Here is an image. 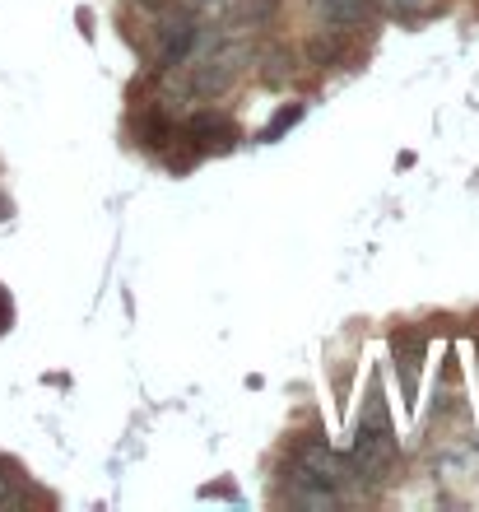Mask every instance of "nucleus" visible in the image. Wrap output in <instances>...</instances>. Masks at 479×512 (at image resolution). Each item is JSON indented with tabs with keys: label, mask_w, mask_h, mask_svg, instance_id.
Returning <instances> with one entry per match:
<instances>
[{
	"label": "nucleus",
	"mask_w": 479,
	"mask_h": 512,
	"mask_svg": "<svg viewBox=\"0 0 479 512\" xmlns=\"http://www.w3.org/2000/svg\"><path fill=\"white\" fill-rule=\"evenodd\" d=\"M247 47H238V42H228V47H219V52H210L205 61H196V66H182V89H191L196 98H219L228 89V84L242 75V66H247Z\"/></svg>",
	"instance_id": "nucleus-1"
},
{
	"label": "nucleus",
	"mask_w": 479,
	"mask_h": 512,
	"mask_svg": "<svg viewBox=\"0 0 479 512\" xmlns=\"http://www.w3.org/2000/svg\"><path fill=\"white\" fill-rule=\"evenodd\" d=\"M154 33H159V42H154V70H177L200 38L196 14L177 10V5H168V10L159 14V28H154Z\"/></svg>",
	"instance_id": "nucleus-2"
},
{
	"label": "nucleus",
	"mask_w": 479,
	"mask_h": 512,
	"mask_svg": "<svg viewBox=\"0 0 479 512\" xmlns=\"http://www.w3.org/2000/svg\"><path fill=\"white\" fill-rule=\"evenodd\" d=\"M396 466V438L391 429H373V424H359L354 429V475H368V480H386Z\"/></svg>",
	"instance_id": "nucleus-3"
},
{
	"label": "nucleus",
	"mask_w": 479,
	"mask_h": 512,
	"mask_svg": "<svg viewBox=\"0 0 479 512\" xmlns=\"http://www.w3.org/2000/svg\"><path fill=\"white\" fill-rule=\"evenodd\" d=\"M242 140V131L228 122L224 112H196L187 122V145L191 154H228Z\"/></svg>",
	"instance_id": "nucleus-4"
},
{
	"label": "nucleus",
	"mask_w": 479,
	"mask_h": 512,
	"mask_svg": "<svg viewBox=\"0 0 479 512\" xmlns=\"http://www.w3.org/2000/svg\"><path fill=\"white\" fill-rule=\"evenodd\" d=\"M391 354H396L400 364V382H405V401L414 405V391H419V368H424V354H428V340L410 326H400L391 331Z\"/></svg>",
	"instance_id": "nucleus-5"
},
{
	"label": "nucleus",
	"mask_w": 479,
	"mask_h": 512,
	"mask_svg": "<svg viewBox=\"0 0 479 512\" xmlns=\"http://www.w3.org/2000/svg\"><path fill=\"white\" fill-rule=\"evenodd\" d=\"M312 10H317L321 24L331 28H368L377 19V0H307Z\"/></svg>",
	"instance_id": "nucleus-6"
},
{
	"label": "nucleus",
	"mask_w": 479,
	"mask_h": 512,
	"mask_svg": "<svg viewBox=\"0 0 479 512\" xmlns=\"http://www.w3.org/2000/svg\"><path fill=\"white\" fill-rule=\"evenodd\" d=\"M345 56V28H326V33H317V38L307 42V66H335Z\"/></svg>",
	"instance_id": "nucleus-7"
},
{
	"label": "nucleus",
	"mask_w": 479,
	"mask_h": 512,
	"mask_svg": "<svg viewBox=\"0 0 479 512\" xmlns=\"http://www.w3.org/2000/svg\"><path fill=\"white\" fill-rule=\"evenodd\" d=\"M261 66H266V70H261V80L280 89V84L293 75V52H289V47H270V52L261 56Z\"/></svg>",
	"instance_id": "nucleus-8"
},
{
	"label": "nucleus",
	"mask_w": 479,
	"mask_h": 512,
	"mask_svg": "<svg viewBox=\"0 0 479 512\" xmlns=\"http://www.w3.org/2000/svg\"><path fill=\"white\" fill-rule=\"evenodd\" d=\"M275 14H280V0H242L238 28H261V24H270Z\"/></svg>",
	"instance_id": "nucleus-9"
},
{
	"label": "nucleus",
	"mask_w": 479,
	"mask_h": 512,
	"mask_svg": "<svg viewBox=\"0 0 479 512\" xmlns=\"http://www.w3.org/2000/svg\"><path fill=\"white\" fill-rule=\"evenodd\" d=\"M359 424H373V429H391V415H386V401H382V387H377V378L368 382V396H363Z\"/></svg>",
	"instance_id": "nucleus-10"
},
{
	"label": "nucleus",
	"mask_w": 479,
	"mask_h": 512,
	"mask_svg": "<svg viewBox=\"0 0 479 512\" xmlns=\"http://www.w3.org/2000/svg\"><path fill=\"white\" fill-rule=\"evenodd\" d=\"M298 122H303V103H284V108L275 112V117H270L266 131H261V140H280V135H284V131H293Z\"/></svg>",
	"instance_id": "nucleus-11"
},
{
	"label": "nucleus",
	"mask_w": 479,
	"mask_h": 512,
	"mask_svg": "<svg viewBox=\"0 0 479 512\" xmlns=\"http://www.w3.org/2000/svg\"><path fill=\"white\" fill-rule=\"evenodd\" d=\"M377 5H382L386 14H405V19H410V14H419V5H424V0H377Z\"/></svg>",
	"instance_id": "nucleus-12"
},
{
	"label": "nucleus",
	"mask_w": 479,
	"mask_h": 512,
	"mask_svg": "<svg viewBox=\"0 0 479 512\" xmlns=\"http://www.w3.org/2000/svg\"><path fill=\"white\" fill-rule=\"evenodd\" d=\"M10 503H14V471L0 475V508H10Z\"/></svg>",
	"instance_id": "nucleus-13"
},
{
	"label": "nucleus",
	"mask_w": 479,
	"mask_h": 512,
	"mask_svg": "<svg viewBox=\"0 0 479 512\" xmlns=\"http://www.w3.org/2000/svg\"><path fill=\"white\" fill-rule=\"evenodd\" d=\"M200 14H219V10H228V0H191Z\"/></svg>",
	"instance_id": "nucleus-14"
},
{
	"label": "nucleus",
	"mask_w": 479,
	"mask_h": 512,
	"mask_svg": "<svg viewBox=\"0 0 479 512\" xmlns=\"http://www.w3.org/2000/svg\"><path fill=\"white\" fill-rule=\"evenodd\" d=\"M0 219H10V201L5 196H0Z\"/></svg>",
	"instance_id": "nucleus-15"
},
{
	"label": "nucleus",
	"mask_w": 479,
	"mask_h": 512,
	"mask_svg": "<svg viewBox=\"0 0 479 512\" xmlns=\"http://www.w3.org/2000/svg\"><path fill=\"white\" fill-rule=\"evenodd\" d=\"M475 354H479V336H475Z\"/></svg>",
	"instance_id": "nucleus-16"
}]
</instances>
